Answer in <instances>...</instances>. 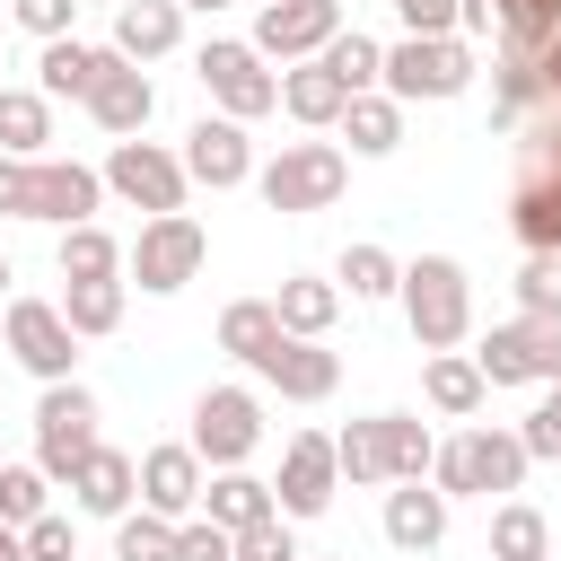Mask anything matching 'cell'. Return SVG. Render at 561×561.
Instances as JSON below:
<instances>
[{
    "instance_id": "cell-1",
    "label": "cell",
    "mask_w": 561,
    "mask_h": 561,
    "mask_svg": "<svg viewBox=\"0 0 561 561\" xmlns=\"http://www.w3.org/2000/svg\"><path fill=\"white\" fill-rule=\"evenodd\" d=\"M105 175L70 167V158H0V210L9 219H53V228H79L96 210Z\"/></svg>"
},
{
    "instance_id": "cell-2",
    "label": "cell",
    "mask_w": 561,
    "mask_h": 561,
    "mask_svg": "<svg viewBox=\"0 0 561 561\" xmlns=\"http://www.w3.org/2000/svg\"><path fill=\"white\" fill-rule=\"evenodd\" d=\"M403 316H412V342L421 351H456L465 342V324H473V289H465V263L456 254H421V263H403Z\"/></svg>"
},
{
    "instance_id": "cell-3",
    "label": "cell",
    "mask_w": 561,
    "mask_h": 561,
    "mask_svg": "<svg viewBox=\"0 0 561 561\" xmlns=\"http://www.w3.org/2000/svg\"><path fill=\"white\" fill-rule=\"evenodd\" d=\"M482 386H552L561 377V316H508L473 351Z\"/></svg>"
},
{
    "instance_id": "cell-4",
    "label": "cell",
    "mask_w": 561,
    "mask_h": 561,
    "mask_svg": "<svg viewBox=\"0 0 561 561\" xmlns=\"http://www.w3.org/2000/svg\"><path fill=\"white\" fill-rule=\"evenodd\" d=\"M526 465H535V456H526L517 430H465V438H447V447L430 456L438 491H517Z\"/></svg>"
},
{
    "instance_id": "cell-5",
    "label": "cell",
    "mask_w": 561,
    "mask_h": 561,
    "mask_svg": "<svg viewBox=\"0 0 561 561\" xmlns=\"http://www.w3.org/2000/svg\"><path fill=\"white\" fill-rule=\"evenodd\" d=\"M386 96L403 105V96H465V79H473V53L456 44V35H403V44H386Z\"/></svg>"
},
{
    "instance_id": "cell-6",
    "label": "cell",
    "mask_w": 561,
    "mask_h": 561,
    "mask_svg": "<svg viewBox=\"0 0 561 561\" xmlns=\"http://www.w3.org/2000/svg\"><path fill=\"white\" fill-rule=\"evenodd\" d=\"M342 184H351V167H342L333 140H289L263 167V202L272 210H324V202H342Z\"/></svg>"
},
{
    "instance_id": "cell-7",
    "label": "cell",
    "mask_w": 561,
    "mask_h": 561,
    "mask_svg": "<svg viewBox=\"0 0 561 561\" xmlns=\"http://www.w3.org/2000/svg\"><path fill=\"white\" fill-rule=\"evenodd\" d=\"M35 447H44V473H53V482H70V473H79V456L96 447V394H88V386H70V377H53V386H44V403H35Z\"/></svg>"
},
{
    "instance_id": "cell-8",
    "label": "cell",
    "mask_w": 561,
    "mask_h": 561,
    "mask_svg": "<svg viewBox=\"0 0 561 561\" xmlns=\"http://www.w3.org/2000/svg\"><path fill=\"white\" fill-rule=\"evenodd\" d=\"M202 254H210V237H202L184 210H158V219L131 237V280L167 298V289H184V280L202 272Z\"/></svg>"
},
{
    "instance_id": "cell-9",
    "label": "cell",
    "mask_w": 561,
    "mask_h": 561,
    "mask_svg": "<svg viewBox=\"0 0 561 561\" xmlns=\"http://www.w3.org/2000/svg\"><path fill=\"white\" fill-rule=\"evenodd\" d=\"M193 70H202V88L219 96V114H237V123L280 105V79L263 70V53H254V44H202V61H193Z\"/></svg>"
},
{
    "instance_id": "cell-10",
    "label": "cell",
    "mask_w": 561,
    "mask_h": 561,
    "mask_svg": "<svg viewBox=\"0 0 561 561\" xmlns=\"http://www.w3.org/2000/svg\"><path fill=\"white\" fill-rule=\"evenodd\" d=\"M105 184H114L123 202H140L149 219H158V210H184V158H167V149H158V140H140V131H131V140H114Z\"/></svg>"
},
{
    "instance_id": "cell-11",
    "label": "cell",
    "mask_w": 561,
    "mask_h": 561,
    "mask_svg": "<svg viewBox=\"0 0 561 561\" xmlns=\"http://www.w3.org/2000/svg\"><path fill=\"white\" fill-rule=\"evenodd\" d=\"M254 438H263V403H254L245 386H210V394L193 403V456H210V465H245Z\"/></svg>"
},
{
    "instance_id": "cell-12",
    "label": "cell",
    "mask_w": 561,
    "mask_h": 561,
    "mask_svg": "<svg viewBox=\"0 0 561 561\" xmlns=\"http://www.w3.org/2000/svg\"><path fill=\"white\" fill-rule=\"evenodd\" d=\"M333 35H342V0H263V18H254V53H272V61H307Z\"/></svg>"
},
{
    "instance_id": "cell-13",
    "label": "cell",
    "mask_w": 561,
    "mask_h": 561,
    "mask_svg": "<svg viewBox=\"0 0 561 561\" xmlns=\"http://www.w3.org/2000/svg\"><path fill=\"white\" fill-rule=\"evenodd\" d=\"M9 351H18V368H35V377L53 386V377H70L79 333H70L61 307H44V298H9Z\"/></svg>"
},
{
    "instance_id": "cell-14",
    "label": "cell",
    "mask_w": 561,
    "mask_h": 561,
    "mask_svg": "<svg viewBox=\"0 0 561 561\" xmlns=\"http://www.w3.org/2000/svg\"><path fill=\"white\" fill-rule=\"evenodd\" d=\"M333 482H342V465H333V438L298 430V438H289V456H280L272 508H280V517H324V508H333Z\"/></svg>"
},
{
    "instance_id": "cell-15",
    "label": "cell",
    "mask_w": 561,
    "mask_h": 561,
    "mask_svg": "<svg viewBox=\"0 0 561 561\" xmlns=\"http://www.w3.org/2000/svg\"><path fill=\"white\" fill-rule=\"evenodd\" d=\"M184 175H193V184H210V193H228V184H245V175H254V149H245V123H237V114H202V123L184 131Z\"/></svg>"
},
{
    "instance_id": "cell-16",
    "label": "cell",
    "mask_w": 561,
    "mask_h": 561,
    "mask_svg": "<svg viewBox=\"0 0 561 561\" xmlns=\"http://www.w3.org/2000/svg\"><path fill=\"white\" fill-rule=\"evenodd\" d=\"M254 368H263V377H272L289 403H324V394H333V377H342V359H333L316 333H280V342H272Z\"/></svg>"
},
{
    "instance_id": "cell-17",
    "label": "cell",
    "mask_w": 561,
    "mask_h": 561,
    "mask_svg": "<svg viewBox=\"0 0 561 561\" xmlns=\"http://www.w3.org/2000/svg\"><path fill=\"white\" fill-rule=\"evenodd\" d=\"M88 114H96L114 140H131V131L158 114V88H149V79H140L123 53H105V70H96V88H88Z\"/></svg>"
},
{
    "instance_id": "cell-18",
    "label": "cell",
    "mask_w": 561,
    "mask_h": 561,
    "mask_svg": "<svg viewBox=\"0 0 561 561\" xmlns=\"http://www.w3.org/2000/svg\"><path fill=\"white\" fill-rule=\"evenodd\" d=\"M140 508L193 517V508H202V456H193V447H149V456H140Z\"/></svg>"
},
{
    "instance_id": "cell-19",
    "label": "cell",
    "mask_w": 561,
    "mask_h": 561,
    "mask_svg": "<svg viewBox=\"0 0 561 561\" xmlns=\"http://www.w3.org/2000/svg\"><path fill=\"white\" fill-rule=\"evenodd\" d=\"M70 491H79V508H88V517H123V508H131V491H140V465H131L123 447H88V456H79V473H70Z\"/></svg>"
},
{
    "instance_id": "cell-20",
    "label": "cell",
    "mask_w": 561,
    "mask_h": 561,
    "mask_svg": "<svg viewBox=\"0 0 561 561\" xmlns=\"http://www.w3.org/2000/svg\"><path fill=\"white\" fill-rule=\"evenodd\" d=\"M175 35H184L175 0H123L114 9V53L123 61H158V53H175Z\"/></svg>"
},
{
    "instance_id": "cell-21",
    "label": "cell",
    "mask_w": 561,
    "mask_h": 561,
    "mask_svg": "<svg viewBox=\"0 0 561 561\" xmlns=\"http://www.w3.org/2000/svg\"><path fill=\"white\" fill-rule=\"evenodd\" d=\"M447 535V491H421V482H403L394 500H386V543H403V552H430Z\"/></svg>"
},
{
    "instance_id": "cell-22",
    "label": "cell",
    "mask_w": 561,
    "mask_h": 561,
    "mask_svg": "<svg viewBox=\"0 0 561 561\" xmlns=\"http://www.w3.org/2000/svg\"><path fill=\"white\" fill-rule=\"evenodd\" d=\"M280 105H289L298 123H342L351 88H342V79H333V70H324V61L307 53V70H289V79H280Z\"/></svg>"
},
{
    "instance_id": "cell-23",
    "label": "cell",
    "mask_w": 561,
    "mask_h": 561,
    "mask_svg": "<svg viewBox=\"0 0 561 561\" xmlns=\"http://www.w3.org/2000/svg\"><path fill=\"white\" fill-rule=\"evenodd\" d=\"M342 131H351V149H359V158H386V149L403 140V114H394V96L359 88V96L342 105Z\"/></svg>"
},
{
    "instance_id": "cell-24",
    "label": "cell",
    "mask_w": 561,
    "mask_h": 561,
    "mask_svg": "<svg viewBox=\"0 0 561 561\" xmlns=\"http://www.w3.org/2000/svg\"><path fill=\"white\" fill-rule=\"evenodd\" d=\"M44 140H53L44 88H0V149H9V158H35Z\"/></svg>"
},
{
    "instance_id": "cell-25",
    "label": "cell",
    "mask_w": 561,
    "mask_h": 561,
    "mask_svg": "<svg viewBox=\"0 0 561 561\" xmlns=\"http://www.w3.org/2000/svg\"><path fill=\"white\" fill-rule=\"evenodd\" d=\"M114 272H123V245H114L96 219L61 228V280H114Z\"/></svg>"
},
{
    "instance_id": "cell-26",
    "label": "cell",
    "mask_w": 561,
    "mask_h": 561,
    "mask_svg": "<svg viewBox=\"0 0 561 561\" xmlns=\"http://www.w3.org/2000/svg\"><path fill=\"white\" fill-rule=\"evenodd\" d=\"M333 307H342V289L333 280H280V298H272V316H280V333H324L333 324Z\"/></svg>"
},
{
    "instance_id": "cell-27",
    "label": "cell",
    "mask_w": 561,
    "mask_h": 561,
    "mask_svg": "<svg viewBox=\"0 0 561 561\" xmlns=\"http://www.w3.org/2000/svg\"><path fill=\"white\" fill-rule=\"evenodd\" d=\"M272 342H280V316H272V298H237V307L219 316V351H237L245 368H254Z\"/></svg>"
},
{
    "instance_id": "cell-28",
    "label": "cell",
    "mask_w": 561,
    "mask_h": 561,
    "mask_svg": "<svg viewBox=\"0 0 561 561\" xmlns=\"http://www.w3.org/2000/svg\"><path fill=\"white\" fill-rule=\"evenodd\" d=\"M377 438H386V482H421L430 473V430L412 421V412H377Z\"/></svg>"
},
{
    "instance_id": "cell-29",
    "label": "cell",
    "mask_w": 561,
    "mask_h": 561,
    "mask_svg": "<svg viewBox=\"0 0 561 561\" xmlns=\"http://www.w3.org/2000/svg\"><path fill=\"white\" fill-rule=\"evenodd\" d=\"M96 70H105V53H96V44H70V35H53V44H44V96H88V88H96Z\"/></svg>"
},
{
    "instance_id": "cell-30",
    "label": "cell",
    "mask_w": 561,
    "mask_h": 561,
    "mask_svg": "<svg viewBox=\"0 0 561 561\" xmlns=\"http://www.w3.org/2000/svg\"><path fill=\"white\" fill-rule=\"evenodd\" d=\"M202 500H210V517H219L228 535H237V526H254V517H272V482H254V473H237V465H228Z\"/></svg>"
},
{
    "instance_id": "cell-31",
    "label": "cell",
    "mask_w": 561,
    "mask_h": 561,
    "mask_svg": "<svg viewBox=\"0 0 561 561\" xmlns=\"http://www.w3.org/2000/svg\"><path fill=\"white\" fill-rule=\"evenodd\" d=\"M316 61H324V70H333V79H342V88H351V96H359V88H377V70H386V44H377V35H359V26H351V35H333V44H324V53H316Z\"/></svg>"
},
{
    "instance_id": "cell-32",
    "label": "cell",
    "mask_w": 561,
    "mask_h": 561,
    "mask_svg": "<svg viewBox=\"0 0 561 561\" xmlns=\"http://www.w3.org/2000/svg\"><path fill=\"white\" fill-rule=\"evenodd\" d=\"M61 316H70V333H114L123 324V280H70Z\"/></svg>"
},
{
    "instance_id": "cell-33",
    "label": "cell",
    "mask_w": 561,
    "mask_h": 561,
    "mask_svg": "<svg viewBox=\"0 0 561 561\" xmlns=\"http://www.w3.org/2000/svg\"><path fill=\"white\" fill-rule=\"evenodd\" d=\"M421 394H430L438 412H473V403H482V368H473V359H456V351H438V359H430V377H421Z\"/></svg>"
},
{
    "instance_id": "cell-34",
    "label": "cell",
    "mask_w": 561,
    "mask_h": 561,
    "mask_svg": "<svg viewBox=\"0 0 561 561\" xmlns=\"http://www.w3.org/2000/svg\"><path fill=\"white\" fill-rule=\"evenodd\" d=\"M114 561H175V517H158V508L123 517L114 526Z\"/></svg>"
},
{
    "instance_id": "cell-35",
    "label": "cell",
    "mask_w": 561,
    "mask_h": 561,
    "mask_svg": "<svg viewBox=\"0 0 561 561\" xmlns=\"http://www.w3.org/2000/svg\"><path fill=\"white\" fill-rule=\"evenodd\" d=\"M333 465H342L351 482H386V438H377V412H368V421H351V430L333 438Z\"/></svg>"
},
{
    "instance_id": "cell-36",
    "label": "cell",
    "mask_w": 561,
    "mask_h": 561,
    "mask_svg": "<svg viewBox=\"0 0 561 561\" xmlns=\"http://www.w3.org/2000/svg\"><path fill=\"white\" fill-rule=\"evenodd\" d=\"M535 552H543V517L508 500V508L491 517V561H535Z\"/></svg>"
},
{
    "instance_id": "cell-37",
    "label": "cell",
    "mask_w": 561,
    "mask_h": 561,
    "mask_svg": "<svg viewBox=\"0 0 561 561\" xmlns=\"http://www.w3.org/2000/svg\"><path fill=\"white\" fill-rule=\"evenodd\" d=\"M228 561H298V543H289V517L272 508V517L237 526V535H228Z\"/></svg>"
},
{
    "instance_id": "cell-38",
    "label": "cell",
    "mask_w": 561,
    "mask_h": 561,
    "mask_svg": "<svg viewBox=\"0 0 561 561\" xmlns=\"http://www.w3.org/2000/svg\"><path fill=\"white\" fill-rule=\"evenodd\" d=\"M44 465H0V517L9 526H26V517H44Z\"/></svg>"
},
{
    "instance_id": "cell-39",
    "label": "cell",
    "mask_w": 561,
    "mask_h": 561,
    "mask_svg": "<svg viewBox=\"0 0 561 561\" xmlns=\"http://www.w3.org/2000/svg\"><path fill=\"white\" fill-rule=\"evenodd\" d=\"M517 307L526 316H561V254L552 245H535V263L517 272Z\"/></svg>"
},
{
    "instance_id": "cell-40",
    "label": "cell",
    "mask_w": 561,
    "mask_h": 561,
    "mask_svg": "<svg viewBox=\"0 0 561 561\" xmlns=\"http://www.w3.org/2000/svg\"><path fill=\"white\" fill-rule=\"evenodd\" d=\"M342 280H351V298H386L403 272H394V254H386V245H351V254H342Z\"/></svg>"
},
{
    "instance_id": "cell-41",
    "label": "cell",
    "mask_w": 561,
    "mask_h": 561,
    "mask_svg": "<svg viewBox=\"0 0 561 561\" xmlns=\"http://www.w3.org/2000/svg\"><path fill=\"white\" fill-rule=\"evenodd\" d=\"M18 535H26V561H79V543H70V517H53V508H44V517H26Z\"/></svg>"
},
{
    "instance_id": "cell-42",
    "label": "cell",
    "mask_w": 561,
    "mask_h": 561,
    "mask_svg": "<svg viewBox=\"0 0 561 561\" xmlns=\"http://www.w3.org/2000/svg\"><path fill=\"white\" fill-rule=\"evenodd\" d=\"M517 438H526V456H561V377H552V394L526 412V430H517Z\"/></svg>"
},
{
    "instance_id": "cell-43",
    "label": "cell",
    "mask_w": 561,
    "mask_h": 561,
    "mask_svg": "<svg viewBox=\"0 0 561 561\" xmlns=\"http://www.w3.org/2000/svg\"><path fill=\"white\" fill-rule=\"evenodd\" d=\"M9 9H18V26H26V35H44V44H53V35H70V9H79V0H9Z\"/></svg>"
},
{
    "instance_id": "cell-44",
    "label": "cell",
    "mask_w": 561,
    "mask_h": 561,
    "mask_svg": "<svg viewBox=\"0 0 561 561\" xmlns=\"http://www.w3.org/2000/svg\"><path fill=\"white\" fill-rule=\"evenodd\" d=\"M394 9H403L412 35H447V26H456V0H394Z\"/></svg>"
},
{
    "instance_id": "cell-45",
    "label": "cell",
    "mask_w": 561,
    "mask_h": 561,
    "mask_svg": "<svg viewBox=\"0 0 561 561\" xmlns=\"http://www.w3.org/2000/svg\"><path fill=\"white\" fill-rule=\"evenodd\" d=\"M535 96H543V88H535V61H517V53H508V70H500V105L517 114V105H535Z\"/></svg>"
},
{
    "instance_id": "cell-46",
    "label": "cell",
    "mask_w": 561,
    "mask_h": 561,
    "mask_svg": "<svg viewBox=\"0 0 561 561\" xmlns=\"http://www.w3.org/2000/svg\"><path fill=\"white\" fill-rule=\"evenodd\" d=\"M500 18H508V0H456V26H465V35H491Z\"/></svg>"
},
{
    "instance_id": "cell-47",
    "label": "cell",
    "mask_w": 561,
    "mask_h": 561,
    "mask_svg": "<svg viewBox=\"0 0 561 561\" xmlns=\"http://www.w3.org/2000/svg\"><path fill=\"white\" fill-rule=\"evenodd\" d=\"M535 88H543V96H561V35L535 53Z\"/></svg>"
},
{
    "instance_id": "cell-48",
    "label": "cell",
    "mask_w": 561,
    "mask_h": 561,
    "mask_svg": "<svg viewBox=\"0 0 561 561\" xmlns=\"http://www.w3.org/2000/svg\"><path fill=\"white\" fill-rule=\"evenodd\" d=\"M0 561H26V535H18L9 517H0Z\"/></svg>"
},
{
    "instance_id": "cell-49",
    "label": "cell",
    "mask_w": 561,
    "mask_h": 561,
    "mask_svg": "<svg viewBox=\"0 0 561 561\" xmlns=\"http://www.w3.org/2000/svg\"><path fill=\"white\" fill-rule=\"evenodd\" d=\"M175 9H228V0H175Z\"/></svg>"
},
{
    "instance_id": "cell-50",
    "label": "cell",
    "mask_w": 561,
    "mask_h": 561,
    "mask_svg": "<svg viewBox=\"0 0 561 561\" xmlns=\"http://www.w3.org/2000/svg\"><path fill=\"white\" fill-rule=\"evenodd\" d=\"M0 289H9V263H0Z\"/></svg>"
},
{
    "instance_id": "cell-51",
    "label": "cell",
    "mask_w": 561,
    "mask_h": 561,
    "mask_svg": "<svg viewBox=\"0 0 561 561\" xmlns=\"http://www.w3.org/2000/svg\"><path fill=\"white\" fill-rule=\"evenodd\" d=\"M535 561H543V552H535Z\"/></svg>"
},
{
    "instance_id": "cell-52",
    "label": "cell",
    "mask_w": 561,
    "mask_h": 561,
    "mask_svg": "<svg viewBox=\"0 0 561 561\" xmlns=\"http://www.w3.org/2000/svg\"><path fill=\"white\" fill-rule=\"evenodd\" d=\"M114 9H123V0H114Z\"/></svg>"
}]
</instances>
